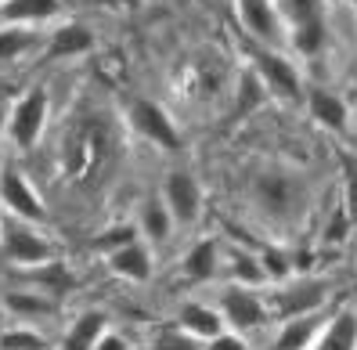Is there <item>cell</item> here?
I'll return each mask as SVG.
<instances>
[{"label": "cell", "mask_w": 357, "mask_h": 350, "mask_svg": "<svg viewBox=\"0 0 357 350\" xmlns=\"http://www.w3.org/2000/svg\"><path fill=\"white\" fill-rule=\"evenodd\" d=\"M289 40L300 54H318L325 47V0H285Z\"/></svg>", "instance_id": "3"}, {"label": "cell", "mask_w": 357, "mask_h": 350, "mask_svg": "<svg viewBox=\"0 0 357 350\" xmlns=\"http://www.w3.org/2000/svg\"><path fill=\"white\" fill-rule=\"evenodd\" d=\"M231 278L235 282H242V285H260V282H267V275H264V264H260V257H253V253H235L231 257Z\"/></svg>", "instance_id": "24"}, {"label": "cell", "mask_w": 357, "mask_h": 350, "mask_svg": "<svg viewBox=\"0 0 357 350\" xmlns=\"http://www.w3.org/2000/svg\"><path fill=\"white\" fill-rule=\"evenodd\" d=\"M253 195H257V202H260V210L271 213L275 220H292V217L303 210V202H307L303 181L292 177V174H282V170L260 174V177L253 181Z\"/></svg>", "instance_id": "1"}, {"label": "cell", "mask_w": 357, "mask_h": 350, "mask_svg": "<svg viewBox=\"0 0 357 350\" xmlns=\"http://www.w3.org/2000/svg\"><path fill=\"white\" fill-rule=\"evenodd\" d=\"M235 11H238L242 29L253 36V44L282 47L289 40V26H285L278 0H235Z\"/></svg>", "instance_id": "2"}, {"label": "cell", "mask_w": 357, "mask_h": 350, "mask_svg": "<svg viewBox=\"0 0 357 350\" xmlns=\"http://www.w3.org/2000/svg\"><path fill=\"white\" fill-rule=\"evenodd\" d=\"M47 116H51V101H47V91H29L22 94L11 105V116H8V134L18 149H33L40 134L47 127Z\"/></svg>", "instance_id": "5"}, {"label": "cell", "mask_w": 357, "mask_h": 350, "mask_svg": "<svg viewBox=\"0 0 357 350\" xmlns=\"http://www.w3.org/2000/svg\"><path fill=\"white\" fill-rule=\"evenodd\" d=\"M61 11V0H0V22L4 26H40Z\"/></svg>", "instance_id": "13"}, {"label": "cell", "mask_w": 357, "mask_h": 350, "mask_svg": "<svg viewBox=\"0 0 357 350\" xmlns=\"http://www.w3.org/2000/svg\"><path fill=\"white\" fill-rule=\"evenodd\" d=\"M310 350H357V311H350V307L335 311L321 325V333Z\"/></svg>", "instance_id": "14"}, {"label": "cell", "mask_w": 357, "mask_h": 350, "mask_svg": "<svg viewBox=\"0 0 357 350\" xmlns=\"http://www.w3.org/2000/svg\"><path fill=\"white\" fill-rule=\"evenodd\" d=\"M343 202L347 217L357 220V155H343Z\"/></svg>", "instance_id": "27"}, {"label": "cell", "mask_w": 357, "mask_h": 350, "mask_svg": "<svg viewBox=\"0 0 357 350\" xmlns=\"http://www.w3.org/2000/svg\"><path fill=\"white\" fill-rule=\"evenodd\" d=\"M109 267L127 282H144L152 275V253H149V245H141L134 238V242H127V245H119V250L109 253Z\"/></svg>", "instance_id": "15"}, {"label": "cell", "mask_w": 357, "mask_h": 350, "mask_svg": "<svg viewBox=\"0 0 357 350\" xmlns=\"http://www.w3.org/2000/svg\"><path fill=\"white\" fill-rule=\"evenodd\" d=\"M155 350H199V347H195V336L184 333V336H166Z\"/></svg>", "instance_id": "33"}, {"label": "cell", "mask_w": 357, "mask_h": 350, "mask_svg": "<svg viewBox=\"0 0 357 350\" xmlns=\"http://www.w3.org/2000/svg\"><path fill=\"white\" fill-rule=\"evenodd\" d=\"M130 127L155 149H166V152L181 149V130L174 127V119L166 116L162 105H155V101H149V98H137L130 105Z\"/></svg>", "instance_id": "8"}, {"label": "cell", "mask_w": 357, "mask_h": 350, "mask_svg": "<svg viewBox=\"0 0 357 350\" xmlns=\"http://www.w3.org/2000/svg\"><path fill=\"white\" fill-rule=\"evenodd\" d=\"M343 4H350V8H354V11H357V0H343Z\"/></svg>", "instance_id": "35"}, {"label": "cell", "mask_w": 357, "mask_h": 350, "mask_svg": "<svg viewBox=\"0 0 357 350\" xmlns=\"http://www.w3.org/2000/svg\"><path fill=\"white\" fill-rule=\"evenodd\" d=\"M217 264H220L217 245L213 242H199V245H192V253H188V260H184V275L192 282H206V278L217 275Z\"/></svg>", "instance_id": "22"}, {"label": "cell", "mask_w": 357, "mask_h": 350, "mask_svg": "<svg viewBox=\"0 0 357 350\" xmlns=\"http://www.w3.org/2000/svg\"><path fill=\"white\" fill-rule=\"evenodd\" d=\"M0 347L4 350H47V340L36 328H8V333H0Z\"/></svg>", "instance_id": "25"}, {"label": "cell", "mask_w": 357, "mask_h": 350, "mask_svg": "<svg viewBox=\"0 0 357 350\" xmlns=\"http://www.w3.org/2000/svg\"><path fill=\"white\" fill-rule=\"evenodd\" d=\"M94 350H130V340H127V336H119V333H109V328H105V333L98 336V343H94Z\"/></svg>", "instance_id": "32"}, {"label": "cell", "mask_w": 357, "mask_h": 350, "mask_svg": "<svg viewBox=\"0 0 357 350\" xmlns=\"http://www.w3.org/2000/svg\"><path fill=\"white\" fill-rule=\"evenodd\" d=\"M249 61H253V73L260 76V84H264L271 94H278V98H285V101H300V98H303L300 73L292 69V61L282 58L275 47L257 44L253 51H249Z\"/></svg>", "instance_id": "4"}, {"label": "cell", "mask_w": 357, "mask_h": 350, "mask_svg": "<svg viewBox=\"0 0 357 350\" xmlns=\"http://www.w3.org/2000/svg\"><path fill=\"white\" fill-rule=\"evenodd\" d=\"M0 350H4V347H0Z\"/></svg>", "instance_id": "36"}, {"label": "cell", "mask_w": 357, "mask_h": 350, "mask_svg": "<svg viewBox=\"0 0 357 350\" xmlns=\"http://www.w3.org/2000/svg\"><path fill=\"white\" fill-rule=\"evenodd\" d=\"M264 94H267V87L260 84V76H257L253 69H249V73L242 76V91H238V112L245 116V112L253 109V105H257V101H260Z\"/></svg>", "instance_id": "29"}, {"label": "cell", "mask_w": 357, "mask_h": 350, "mask_svg": "<svg viewBox=\"0 0 357 350\" xmlns=\"http://www.w3.org/2000/svg\"><path fill=\"white\" fill-rule=\"evenodd\" d=\"M260 264H264L267 282H285V278L292 275V264H289V257H285L282 250H264V253H260Z\"/></svg>", "instance_id": "28"}, {"label": "cell", "mask_w": 357, "mask_h": 350, "mask_svg": "<svg viewBox=\"0 0 357 350\" xmlns=\"http://www.w3.org/2000/svg\"><path fill=\"white\" fill-rule=\"evenodd\" d=\"M321 325L325 321L318 318V311L282 321V336H278V347L275 350H310L314 340H318V333H321Z\"/></svg>", "instance_id": "18"}, {"label": "cell", "mask_w": 357, "mask_h": 350, "mask_svg": "<svg viewBox=\"0 0 357 350\" xmlns=\"http://www.w3.org/2000/svg\"><path fill=\"white\" fill-rule=\"evenodd\" d=\"M0 257H4V224H0Z\"/></svg>", "instance_id": "34"}, {"label": "cell", "mask_w": 357, "mask_h": 350, "mask_svg": "<svg viewBox=\"0 0 357 350\" xmlns=\"http://www.w3.org/2000/svg\"><path fill=\"white\" fill-rule=\"evenodd\" d=\"M321 303H325V285L321 282H303V285H292V289H278L267 300V311L278 321H289V318H300V314H314Z\"/></svg>", "instance_id": "11"}, {"label": "cell", "mask_w": 357, "mask_h": 350, "mask_svg": "<svg viewBox=\"0 0 357 350\" xmlns=\"http://www.w3.org/2000/svg\"><path fill=\"white\" fill-rule=\"evenodd\" d=\"M4 307H8L11 314H29V318L51 314V311H54L51 300H44V296H26V293H11V296L4 300Z\"/></svg>", "instance_id": "26"}, {"label": "cell", "mask_w": 357, "mask_h": 350, "mask_svg": "<svg viewBox=\"0 0 357 350\" xmlns=\"http://www.w3.org/2000/svg\"><path fill=\"white\" fill-rule=\"evenodd\" d=\"M94 47V33L87 26H79V22H69V26H61L51 33V44H47V58H76L83 51H91Z\"/></svg>", "instance_id": "17"}, {"label": "cell", "mask_w": 357, "mask_h": 350, "mask_svg": "<svg viewBox=\"0 0 357 350\" xmlns=\"http://www.w3.org/2000/svg\"><path fill=\"white\" fill-rule=\"evenodd\" d=\"M4 260L11 267H22V271H33V267H44L54 260V250L44 235H36L29 228V220H11L4 224Z\"/></svg>", "instance_id": "6"}, {"label": "cell", "mask_w": 357, "mask_h": 350, "mask_svg": "<svg viewBox=\"0 0 357 350\" xmlns=\"http://www.w3.org/2000/svg\"><path fill=\"white\" fill-rule=\"evenodd\" d=\"M217 311L224 314V325H231L235 333H253V328H264L267 318H271L267 303L249 289V285H231V289H224Z\"/></svg>", "instance_id": "7"}, {"label": "cell", "mask_w": 357, "mask_h": 350, "mask_svg": "<svg viewBox=\"0 0 357 350\" xmlns=\"http://www.w3.org/2000/svg\"><path fill=\"white\" fill-rule=\"evenodd\" d=\"M307 112L318 127L332 130V134H347L350 127V112H347V101L328 91V87H310L307 91Z\"/></svg>", "instance_id": "12"}, {"label": "cell", "mask_w": 357, "mask_h": 350, "mask_svg": "<svg viewBox=\"0 0 357 350\" xmlns=\"http://www.w3.org/2000/svg\"><path fill=\"white\" fill-rule=\"evenodd\" d=\"M137 231L149 238V242L162 245L166 238H170V231H174V213H170V206H166L162 199H149V202L141 206Z\"/></svg>", "instance_id": "19"}, {"label": "cell", "mask_w": 357, "mask_h": 350, "mask_svg": "<svg viewBox=\"0 0 357 350\" xmlns=\"http://www.w3.org/2000/svg\"><path fill=\"white\" fill-rule=\"evenodd\" d=\"M40 44V33L29 26H4L0 29V61H18Z\"/></svg>", "instance_id": "21"}, {"label": "cell", "mask_w": 357, "mask_h": 350, "mask_svg": "<svg viewBox=\"0 0 357 350\" xmlns=\"http://www.w3.org/2000/svg\"><path fill=\"white\" fill-rule=\"evenodd\" d=\"M134 231H137L134 224H127V228L119 224V228H112L109 235H101V238H98V250H109V253H112V250H119V245L134 242Z\"/></svg>", "instance_id": "30"}, {"label": "cell", "mask_w": 357, "mask_h": 350, "mask_svg": "<svg viewBox=\"0 0 357 350\" xmlns=\"http://www.w3.org/2000/svg\"><path fill=\"white\" fill-rule=\"evenodd\" d=\"M162 202L170 206V213L177 224H195L199 213H202V188H199V181L192 174H170L162 184Z\"/></svg>", "instance_id": "10"}, {"label": "cell", "mask_w": 357, "mask_h": 350, "mask_svg": "<svg viewBox=\"0 0 357 350\" xmlns=\"http://www.w3.org/2000/svg\"><path fill=\"white\" fill-rule=\"evenodd\" d=\"M101 333H105V314L101 311H87V314H79L76 325L66 333V347L61 350H94Z\"/></svg>", "instance_id": "20"}, {"label": "cell", "mask_w": 357, "mask_h": 350, "mask_svg": "<svg viewBox=\"0 0 357 350\" xmlns=\"http://www.w3.org/2000/svg\"><path fill=\"white\" fill-rule=\"evenodd\" d=\"M29 278H33L36 285H44V289H51V293H66V289H73V285H76V278H73L58 260H51V264H44V267H33Z\"/></svg>", "instance_id": "23"}, {"label": "cell", "mask_w": 357, "mask_h": 350, "mask_svg": "<svg viewBox=\"0 0 357 350\" xmlns=\"http://www.w3.org/2000/svg\"><path fill=\"white\" fill-rule=\"evenodd\" d=\"M181 328L195 340H213L224 333V314L217 307H206V303H184L181 307Z\"/></svg>", "instance_id": "16"}, {"label": "cell", "mask_w": 357, "mask_h": 350, "mask_svg": "<svg viewBox=\"0 0 357 350\" xmlns=\"http://www.w3.org/2000/svg\"><path fill=\"white\" fill-rule=\"evenodd\" d=\"M0 202H4L11 210V217H18V220H29V224H44L47 220V206L40 202L36 188L18 170L0 174Z\"/></svg>", "instance_id": "9"}, {"label": "cell", "mask_w": 357, "mask_h": 350, "mask_svg": "<svg viewBox=\"0 0 357 350\" xmlns=\"http://www.w3.org/2000/svg\"><path fill=\"white\" fill-rule=\"evenodd\" d=\"M206 350H245V340H242V333H235V328H224L220 336H213V340H206Z\"/></svg>", "instance_id": "31"}]
</instances>
